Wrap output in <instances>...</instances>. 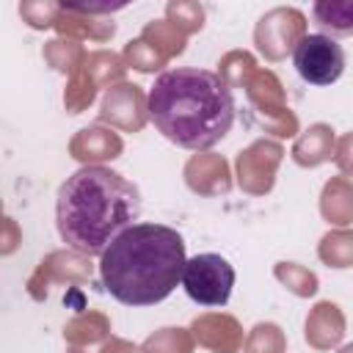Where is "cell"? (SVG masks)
Segmentation results:
<instances>
[{"label":"cell","instance_id":"6da1fadb","mask_svg":"<svg viewBox=\"0 0 353 353\" xmlns=\"http://www.w3.org/2000/svg\"><path fill=\"white\" fill-rule=\"evenodd\" d=\"M138 215V188L108 165H83L58 188L55 226L77 254L102 256L121 232L135 226Z\"/></svg>","mask_w":353,"mask_h":353},{"label":"cell","instance_id":"7a4b0ae2","mask_svg":"<svg viewBox=\"0 0 353 353\" xmlns=\"http://www.w3.org/2000/svg\"><path fill=\"white\" fill-rule=\"evenodd\" d=\"M146 110L163 138L182 149H212L234 124V97L218 72L176 66L146 94Z\"/></svg>","mask_w":353,"mask_h":353},{"label":"cell","instance_id":"3957f363","mask_svg":"<svg viewBox=\"0 0 353 353\" xmlns=\"http://www.w3.org/2000/svg\"><path fill=\"white\" fill-rule=\"evenodd\" d=\"M185 237L165 223H135L99 256L102 287L124 306L165 301L185 270Z\"/></svg>","mask_w":353,"mask_h":353},{"label":"cell","instance_id":"277c9868","mask_svg":"<svg viewBox=\"0 0 353 353\" xmlns=\"http://www.w3.org/2000/svg\"><path fill=\"white\" fill-rule=\"evenodd\" d=\"M182 287L199 306H223L234 287V268L221 254H196L185 262Z\"/></svg>","mask_w":353,"mask_h":353},{"label":"cell","instance_id":"5b68a950","mask_svg":"<svg viewBox=\"0 0 353 353\" xmlns=\"http://www.w3.org/2000/svg\"><path fill=\"white\" fill-rule=\"evenodd\" d=\"M292 66L309 85H331L345 72V50L325 33H306L292 50Z\"/></svg>","mask_w":353,"mask_h":353},{"label":"cell","instance_id":"8992f818","mask_svg":"<svg viewBox=\"0 0 353 353\" xmlns=\"http://www.w3.org/2000/svg\"><path fill=\"white\" fill-rule=\"evenodd\" d=\"M312 14L325 36H353V0H320Z\"/></svg>","mask_w":353,"mask_h":353}]
</instances>
